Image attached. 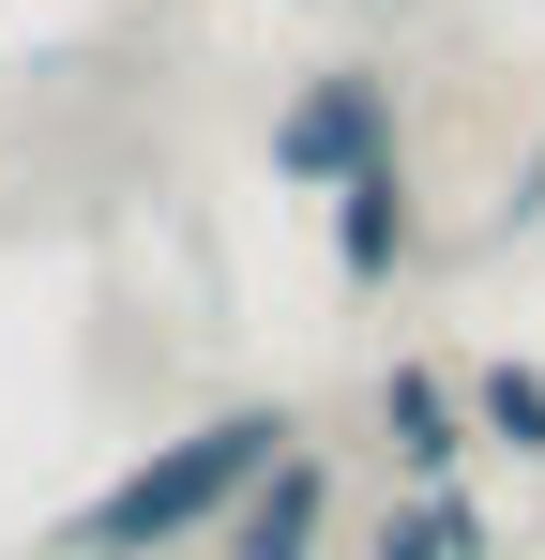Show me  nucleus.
<instances>
[{"mask_svg": "<svg viewBox=\"0 0 545 560\" xmlns=\"http://www.w3.org/2000/svg\"><path fill=\"white\" fill-rule=\"evenodd\" d=\"M363 560H485V500H469V485H409Z\"/></svg>", "mask_w": 545, "mask_h": 560, "instance_id": "obj_6", "label": "nucleus"}, {"mask_svg": "<svg viewBox=\"0 0 545 560\" xmlns=\"http://www.w3.org/2000/svg\"><path fill=\"white\" fill-rule=\"evenodd\" d=\"M379 152H394V77H379V61L288 77V106H272V183L288 197H334L349 167H379Z\"/></svg>", "mask_w": 545, "mask_h": 560, "instance_id": "obj_2", "label": "nucleus"}, {"mask_svg": "<svg viewBox=\"0 0 545 560\" xmlns=\"http://www.w3.org/2000/svg\"><path fill=\"white\" fill-rule=\"evenodd\" d=\"M469 424H485L500 455H531V469H545V364H531V349H500V364H469Z\"/></svg>", "mask_w": 545, "mask_h": 560, "instance_id": "obj_7", "label": "nucleus"}, {"mask_svg": "<svg viewBox=\"0 0 545 560\" xmlns=\"http://www.w3.org/2000/svg\"><path fill=\"white\" fill-rule=\"evenodd\" d=\"M318 212H334V273H349V288H394L409 258H425V197H409V152L349 167V183L318 197Z\"/></svg>", "mask_w": 545, "mask_h": 560, "instance_id": "obj_4", "label": "nucleus"}, {"mask_svg": "<svg viewBox=\"0 0 545 560\" xmlns=\"http://www.w3.org/2000/svg\"><path fill=\"white\" fill-rule=\"evenodd\" d=\"M318 546H334V455L288 440V455L212 515V560H318Z\"/></svg>", "mask_w": 545, "mask_h": 560, "instance_id": "obj_3", "label": "nucleus"}, {"mask_svg": "<svg viewBox=\"0 0 545 560\" xmlns=\"http://www.w3.org/2000/svg\"><path fill=\"white\" fill-rule=\"evenodd\" d=\"M288 440H303V424H288L272 394H228V409H197L182 440H152L121 485H91L46 560H182V546H212V515H228Z\"/></svg>", "mask_w": 545, "mask_h": 560, "instance_id": "obj_1", "label": "nucleus"}, {"mask_svg": "<svg viewBox=\"0 0 545 560\" xmlns=\"http://www.w3.org/2000/svg\"><path fill=\"white\" fill-rule=\"evenodd\" d=\"M469 440H485V424H469V378L454 364H394L379 378V455H394V485H454Z\"/></svg>", "mask_w": 545, "mask_h": 560, "instance_id": "obj_5", "label": "nucleus"}]
</instances>
